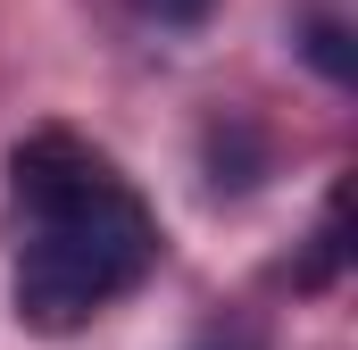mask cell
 <instances>
[{"mask_svg":"<svg viewBox=\"0 0 358 350\" xmlns=\"http://www.w3.org/2000/svg\"><path fill=\"white\" fill-rule=\"evenodd\" d=\"M17 209H25V251H17V317L34 334H76L108 300H125L159 267V225L142 192L84 150L76 134H34L17 142Z\"/></svg>","mask_w":358,"mask_h":350,"instance_id":"1","label":"cell"},{"mask_svg":"<svg viewBox=\"0 0 358 350\" xmlns=\"http://www.w3.org/2000/svg\"><path fill=\"white\" fill-rule=\"evenodd\" d=\"M308 59H317L334 84H350V34H342L334 17H317V25H308Z\"/></svg>","mask_w":358,"mask_h":350,"instance_id":"2","label":"cell"},{"mask_svg":"<svg viewBox=\"0 0 358 350\" xmlns=\"http://www.w3.org/2000/svg\"><path fill=\"white\" fill-rule=\"evenodd\" d=\"M334 267H342V192L325 200V225H317V259L300 267V284H325Z\"/></svg>","mask_w":358,"mask_h":350,"instance_id":"3","label":"cell"},{"mask_svg":"<svg viewBox=\"0 0 358 350\" xmlns=\"http://www.w3.org/2000/svg\"><path fill=\"white\" fill-rule=\"evenodd\" d=\"M142 8H150V17H167V25H192L208 0H142Z\"/></svg>","mask_w":358,"mask_h":350,"instance_id":"4","label":"cell"}]
</instances>
